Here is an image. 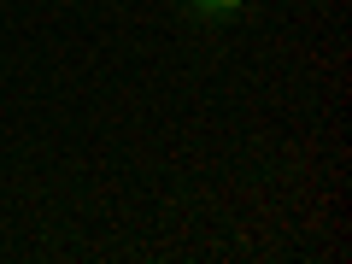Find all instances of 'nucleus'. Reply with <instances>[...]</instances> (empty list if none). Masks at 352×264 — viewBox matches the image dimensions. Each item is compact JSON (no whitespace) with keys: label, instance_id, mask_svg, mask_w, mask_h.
<instances>
[{"label":"nucleus","instance_id":"obj_1","mask_svg":"<svg viewBox=\"0 0 352 264\" xmlns=\"http://www.w3.org/2000/svg\"><path fill=\"white\" fill-rule=\"evenodd\" d=\"M212 6H223V12H235V6H247V0H212Z\"/></svg>","mask_w":352,"mask_h":264},{"label":"nucleus","instance_id":"obj_2","mask_svg":"<svg viewBox=\"0 0 352 264\" xmlns=\"http://www.w3.org/2000/svg\"><path fill=\"white\" fill-rule=\"evenodd\" d=\"M200 6H212V0H200Z\"/></svg>","mask_w":352,"mask_h":264}]
</instances>
